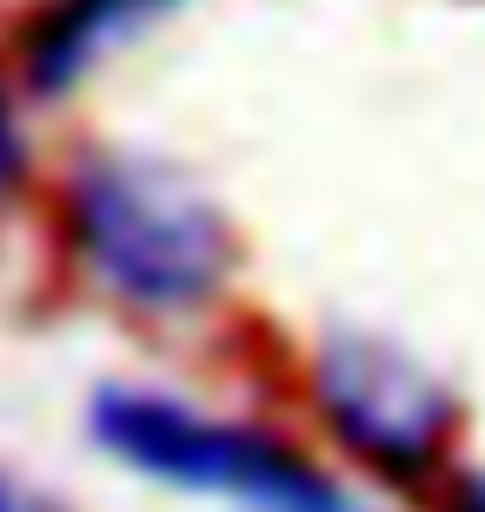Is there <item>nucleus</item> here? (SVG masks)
Segmentation results:
<instances>
[{
    "instance_id": "7",
    "label": "nucleus",
    "mask_w": 485,
    "mask_h": 512,
    "mask_svg": "<svg viewBox=\"0 0 485 512\" xmlns=\"http://www.w3.org/2000/svg\"><path fill=\"white\" fill-rule=\"evenodd\" d=\"M0 512H60L47 493H34V486H20V479L0 473Z\"/></svg>"
},
{
    "instance_id": "4",
    "label": "nucleus",
    "mask_w": 485,
    "mask_h": 512,
    "mask_svg": "<svg viewBox=\"0 0 485 512\" xmlns=\"http://www.w3.org/2000/svg\"><path fill=\"white\" fill-rule=\"evenodd\" d=\"M167 7L173 0H54L27 34V74H34L40 94H60L94 60L113 54V40H127L133 27H147Z\"/></svg>"
},
{
    "instance_id": "2",
    "label": "nucleus",
    "mask_w": 485,
    "mask_h": 512,
    "mask_svg": "<svg viewBox=\"0 0 485 512\" xmlns=\"http://www.w3.org/2000/svg\"><path fill=\"white\" fill-rule=\"evenodd\" d=\"M94 433L140 473L187 486V493H220L260 512H359L326 473H313L280 439L253 426H226L167 393H100Z\"/></svg>"
},
{
    "instance_id": "3",
    "label": "nucleus",
    "mask_w": 485,
    "mask_h": 512,
    "mask_svg": "<svg viewBox=\"0 0 485 512\" xmlns=\"http://www.w3.org/2000/svg\"><path fill=\"white\" fill-rule=\"evenodd\" d=\"M313 399L326 426L386 479H432L459 433L452 386L379 333H326L313 353Z\"/></svg>"
},
{
    "instance_id": "1",
    "label": "nucleus",
    "mask_w": 485,
    "mask_h": 512,
    "mask_svg": "<svg viewBox=\"0 0 485 512\" xmlns=\"http://www.w3.org/2000/svg\"><path fill=\"white\" fill-rule=\"evenodd\" d=\"M67 233L94 280L153 313L213 300L233 266L220 207L147 153H87L67 180Z\"/></svg>"
},
{
    "instance_id": "5",
    "label": "nucleus",
    "mask_w": 485,
    "mask_h": 512,
    "mask_svg": "<svg viewBox=\"0 0 485 512\" xmlns=\"http://www.w3.org/2000/svg\"><path fill=\"white\" fill-rule=\"evenodd\" d=\"M20 167H27V147H20V127H14V107H7V94H0V200L14 193Z\"/></svg>"
},
{
    "instance_id": "6",
    "label": "nucleus",
    "mask_w": 485,
    "mask_h": 512,
    "mask_svg": "<svg viewBox=\"0 0 485 512\" xmlns=\"http://www.w3.org/2000/svg\"><path fill=\"white\" fill-rule=\"evenodd\" d=\"M446 512H485V473L479 466H459L446 479Z\"/></svg>"
}]
</instances>
